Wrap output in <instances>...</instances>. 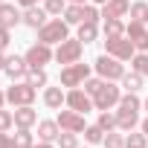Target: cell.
Masks as SVG:
<instances>
[{
    "label": "cell",
    "mask_w": 148,
    "mask_h": 148,
    "mask_svg": "<svg viewBox=\"0 0 148 148\" xmlns=\"http://www.w3.org/2000/svg\"><path fill=\"white\" fill-rule=\"evenodd\" d=\"M105 52L119 58V61H131L136 55V47L131 44L128 35H119V38H105Z\"/></svg>",
    "instance_id": "cell-7"
},
{
    "label": "cell",
    "mask_w": 148,
    "mask_h": 148,
    "mask_svg": "<svg viewBox=\"0 0 148 148\" xmlns=\"http://www.w3.org/2000/svg\"><path fill=\"white\" fill-rule=\"evenodd\" d=\"M15 139H18V145H21V148H29V145H35V136H32V128H18Z\"/></svg>",
    "instance_id": "cell-33"
},
{
    "label": "cell",
    "mask_w": 148,
    "mask_h": 148,
    "mask_svg": "<svg viewBox=\"0 0 148 148\" xmlns=\"http://www.w3.org/2000/svg\"><path fill=\"white\" fill-rule=\"evenodd\" d=\"M116 108H119V110H116V128H119V131H134L136 122H139V110L125 108V105H116Z\"/></svg>",
    "instance_id": "cell-14"
},
{
    "label": "cell",
    "mask_w": 148,
    "mask_h": 148,
    "mask_svg": "<svg viewBox=\"0 0 148 148\" xmlns=\"http://www.w3.org/2000/svg\"><path fill=\"white\" fill-rule=\"evenodd\" d=\"M125 148H148V136L139 131V134H134V131H128V136H125Z\"/></svg>",
    "instance_id": "cell-28"
},
{
    "label": "cell",
    "mask_w": 148,
    "mask_h": 148,
    "mask_svg": "<svg viewBox=\"0 0 148 148\" xmlns=\"http://www.w3.org/2000/svg\"><path fill=\"white\" fill-rule=\"evenodd\" d=\"M9 32H12V29H3V26H0V49H6V47H9V41H12Z\"/></svg>",
    "instance_id": "cell-38"
},
{
    "label": "cell",
    "mask_w": 148,
    "mask_h": 148,
    "mask_svg": "<svg viewBox=\"0 0 148 148\" xmlns=\"http://www.w3.org/2000/svg\"><path fill=\"white\" fill-rule=\"evenodd\" d=\"M90 3H96V6H105V3H108V0H90Z\"/></svg>",
    "instance_id": "cell-44"
},
{
    "label": "cell",
    "mask_w": 148,
    "mask_h": 148,
    "mask_svg": "<svg viewBox=\"0 0 148 148\" xmlns=\"http://www.w3.org/2000/svg\"><path fill=\"white\" fill-rule=\"evenodd\" d=\"M29 148H55V145H52V142H41V139H38V142H35V145H29Z\"/></svg>",
    "instance_id": "cell-40"
},
{
    "label": "cell",
    "mask_w": 148,
    "mask_h": 148,
    "mask_svg": "<svg viewBox=\"0 0 148 148\" xmlns=\"http://www.w3.org/2000/svg\"><path fill=\"white\" fill-rule=\"evenodd\" d=\"M23 82H29L35 90H38V87H47V73H44V70H29Z\"/></svg>",
    "instance_id": "cell-30"
},
{
    "label": "cell",
    "mask_w": 148,
    "mask_h": 148,
    "mask_svg": "<svg viewBox=\"0 0 148 148\" xmlns=\"http://www.w3.org/2000/svg\"><path fill=\"white\" fill-rule=\"evenodd\" d=\"M0 3H3V0H0Z\"/></svg>",
    "instance_id": "cell-47"
},
{
    "label": "cell",
    "mask_w": 148,
    "mask_h": 148,
    "mask_svg": "<svg viewBox=\"0 0 148 148\" xmlns=\"http://www.w3.org/2000/svg\"><path fill=\"white\" fill-rule=\"evenodd\" d=\"M142 82H145V76H139L136 70H131V73H125V76H122V87H125L128 93H136V90L142 87Z\"/></svg>",
    "instance_id": "cell-23"
},
{
    "label": "cell",
    "mask_w": 148,
    "mask_h": 148,
    "mask_svg": "<svg viewBox=\"0 0 148 148\" xmlns=\"http://www.w3.org/2000/svg\"><path fill=\"white\" fill-rule=\"evenodd\" d=\"M131 12V0H108L102 6V18H125Z\"/></svg>",
    "instance_id": "cell-17"
},
{
    "label": "cell",
    "mask_w": 148,
    "mask_h": 148,
    "mask_svg": "<svg viewBox=\"0 0 148 148\" xmlns=\"http://www.w3.org/2000/svg\"><path fill=\"white\" fill-rule=\"evenodd\" d=\"M82 44H93L96 38H99V23H93V21H84V23H79V35H76Z\"/></svg>",
    "instance_id": "cell-21"
},
{
    "label": "cell",
    "mask_w": 148,
    "mask_h": 148,
    "mask_svg": "<svg viewBox=\"0 0 148 148\" xmlns=\"http://www.w3.org/2000/svg\"><path fill=\"white\" fill-rule=\"evenodd\" d=\"M119 99H122V90H119L113 82H105V84L99 87V93L93 96V105H96V110H110V108L119 105Z\"/></svg>",
    "instance_id": "cell-8"
},
{
    "label": "cell",
    "mask_w": 148,
    "mask_h": 148,
    "mask_svg": "<svg viewBox=\"0 0 148 148\" xmlns=\"http://www.w3.org/2000/svg\"><path fill=\"white\" fill-rule=\"evenodd\" d=\"M131 70H136L139 76L148 79V52H136V55L131 58Z\"/></svg>",
    "instance_id": "cell-26"
},
{
    "label": "cell",
    "mask_w": 148,
    "mask_h": 148,
    "mask_svg": "<svg viewBox=\"0 0 148 148\" xmlns=\"http://www.w3.org/2000/svg\"><path fill=\"white\" fill-rule=\"evenodd\" d=\"M6 61H9V55H6V49H0V70L6 67Z\"/></svg>",
    "instance_id": "cell-41"
},
{
    "label": "cell",
    "mask_w": 148,
    "mask_h": 148,
    "mask_svg": "<svg viewBox=\"0 0 148 148\" xmlns=\"http://www.w3.org/2000/svg\"><path fill=\"white\" fill-rule=\"evenodd\" d=\"M0 148H21V145H18V139L9 131H0Z\"/></svg>",
    "instance_id": "cell-37"
},
{
    "label": "cell",
    "mask_w": 148,
    "mask_h": 148,
    "mask_svg": "<svg viewBox=\"0 0 148 148\" xmlns=\"http://www.w3.org/2000/svg\"><path fill=\"white\" fill-rule=\"evenodd\" d=\"M26 64H29V70H44L49 61H55V49L49 47V44H44V41H38V44H32L29 49H26Z\"/></svg>",
    "instance_id": "cell-3"
},
{
    "label": "cell",
    "mask_w": 148,
    "mask_h": 148,
    "mask_svg": "<svg viewBox=\"0 0 148 148\" xmlns=\"http://www.w3.org/2000/svg\"><path fill=\"white\" fill-rule=\"evenodd\" d=\"M58 134H61V125L55 119H41L38 122V139L41 142H55Z\"/></svg>",
    "instance_id": "cell-16"
},
{
    "label": "cell",
    "mask_w": 148,
    "mask_h": 148,
    "mask_svg": "<svg viewBox=\"0 0 148 148\" xmlns=\"http://www.w3.org/2000/svg\"><path fill=\"white\" fill-rule=\"evenodd\" d=\"M58 148H79V134H73V131H61L58 139H55Z\"/></svg>",
    "instance_id": "cell-25"
},
{
    "label": "cell",
    "mask_w": 148,
    "mask_h": 148,
    "mask_svg": "<svg viewBox=\"0 0 148 148\" xmlns=\"http://www.w3.org/2000/svg\"><path fill=\"white\" fill-rule=\"evenodd\" d=\"M15 125L18 128H32L38 125V113L32 105H23V108H15Z\"/></svg>",
    "instance_id": "cell-19"
},
{
    "label": "cell",
    "mask_w": 148,
    "mask_h": 148,
    "mask_svg": "<svg viewBox=\"0 0 148 148\" xmlns=\"http://www.w3.org/2000/svg\"><path fill=\"white\" fill-rule=\"evenodd\" d=\"M38 96V90L29 84V82H12V87L6 90V102L12 108H23V105H32Z\"/></svg>",
    "instance_id": "cell-4"
},
{
    "label": "cell",
    "mask_w": 148,
    "mask_h": 148,
    "mask_svg": "<svg viewBox=\"0 0 148 148\" xmlns=\"http://www.w3.org/2000/svg\"><path fill=\"white\" fill-rule=\"evenodd\" d=\"M44 105L49 110H61V105H67V93L61 87H44Z\"/></svg>",
    "instance_id": "cell-18"
},
{
    "label": "cell",
    "mask_w": 148,
    "mask_h": 148,
    "mask_svg": "<svg viewBox=\"0 0 148 148\" xmlns=\"http://www.w3.org/2000/svg\"><path fill=\"white\" fill-rule=\"evenodd\" d=\"M99 18H102L99 6H96V3H84V21H93V23H99Z\"/></svg>",
    "instance_id": "cell-34"
},
{
    "label": "cell",
    "mask_w": 148,
    "mask_h": 148,
    "mask_svg": "<svg viewBox=\"0 0 148 148\" xmlns=\"http://www.w3.org/2000/svg\"><path fill=\"white\" fill-rule=\"evenodd\" d=\"M87 79H90V64L76 61V64H67L61 70V87H82Z\"/></svg>",
    "instance_id": "cell-6"
},
{
    "label": "cell",
    "mask_w": 148,
    "mask_h": 148,
    "mask_svg": "<svg viewBox=\"0 0 148 148\" xmlns=\"http://www.w3.org/2000/svg\"><path fill=\"white\" fill-rule=\"evenodd\" d=\"M125 35L131 38V44L136 47V52H148V23L131 21V23L125 26Z\"/></svg>",
    "instance_id": "cell-11"
},
{
    "label": "cell",
    "mask_w": 148,
    "mask_h": 148,
    "mask_svg": "<svg viewBox=\"0 0 148 148\" xmlns=\"http://www.w3.org/2000/svg\"><path fill=\"white\" fill-rule=\"evenodd\" d=\"M102 145H105V148H125V136L116 134V131H108L105 139H102Z\"/></svg>",
    "instance_id": "cell-32"
},
{
    "label": "cell",
    "mask_w": 148,
    "mask_h": 148,
    "mask_svg": "<svg viewBox=\"0 0 148 148\" xmlns=\"http://www.w3.org/2000/svg\"><path fill=\"white\" fill-rule=\"evenodd\" d=\"M102 32H105V38H119V35H125V23H122V18H105Z\"/></svg>",
    "instance_id": "cell-22"
},
{
    "label": "cell",
    "mask_w": 148,
    "mask_h": 148,
    "mask_svg": "<svg viewBox=\"0 0 148 148\" xmlns=\"http://www.w3.org/2000/svg\"><path fill=\"white\" fill-rule=\"evenodd\" d=\"M55 122L61 125V131H73V134H84V128H87V122H84V113L73 110V108H67V110H58Z\"/></svg>",
    "instance_id": "cell-9"
},
{
    "label": "cell",
    "mask_w": 148,
    "mask_h": 148,
    "mask_svg": "<svg viewBox=\"0 0 148 148\" xmlns=\"http://www.w3.org/2000/svg\"><path fill=\"white\" fill-rule=\"evenodd\" d=\"M44 9H47L49 18H58V15H64V9H67V0H44Z\"/></svg>",
    "instance_id": "cell-29"
},
{
    "label": "cell",
    "mask_w": 148,
    "mask_h": 148,
    "mask_svg": "<svg viewBox=\"0 0 148 148\" xmlns=\"http://www.w3.org/2000/svg\"><path fill=\"white\" fill-rule=\"evenodd\" d=\"M67 108L79 110V113L96 110V105H93V96H90V93H84V87H70V90H67Z\"/></svg>",
    "instance_id": "cell-10"
},
{
    "label": "cell",
    "mask_w": 148,
    "mask_h": 148,
    "mask_svg": "<svg viewBox=\"0 0 148 148\" xmlns=\"http://www.w3.org/2000/svg\"><path fill=\"white\" fill-rule=\"evenodd\" d=\"M105 134L108 131H116V113H110V110H99V122H96Z\"/></svg>",
    "instance_id": "cell-27"
},
{
    "label": "cell",
    "mask_w": 148,
    "mask_h": 148,
    "mask_svg": "<svg viewBox=\"0 0 148 148\" xmlns=\"http://www.w3.org/2000/svg\"><path fill=\"white\" fill-rule=\"evenodd\" d=\"M142 134H145V136H148V116H145V119H142Z\"/></svg>",
    "instance_id": "cell-42"
},
{
    "label": "cell",
    "mask_w": 148,
    "mask_h": 148,
    "mask_svg": "<svg viewBox=\"0 0 148 148\" xmlns=\"http://www.w3.org/2000/svg\"><path fill=\"white\" fill-rule=\"evenodd\" d=\"M67 3H87V0H67Z\"/></svg>",
    "instance_id": "cell-45"
},
{
    "label": "cell",
    "mask_w": 148,
    "mask_h": 148,
    "mask_svg": "<svg viewBox=\"0 0 148 148\" xmlns=\"http://www.w3.org/2000/svg\"><path fill=\"white\" fill-rule=\"evenodd\" d=\"M18 23H23V12L18 6H12L9 0H3V3H0V26L3 29H15Z\"/></svg>",
    "instance_id": "cell-12"
},
{
    "label": "cell",
    "mask_w": 148,
    "mask_h": 148,
    "mask_svg": "<svg viewBox=\"0 0 148 148\" xmlns=\"http://www.w3.org/2000/svg\"><path fill=\"white\" fill-rule=\"evenodd\" d=\"M131 21H139V23H148V3L145 0H136V3H131Z\"/></svg>",
    "instance_id": "cell-24"
},
{
    "label": "cell",
    "mask_w": 148,
    "mask_h": 148,
    "mask_svg": "<svg viewBox=\"0 0 148 148\" xmlns=\"http://www.w3.org/2000/svg\"><path fill=\"white\" fill-rule=\"evenodd\" d=\"M18 6H23V9H29V6H38V0H18Z\"/></svg>",
    "instance_id": "cell-39"
},
{
    "label": "cell",
    "mask_w": 148,
    "mask_h": 148,
    "mask_svg": "<svg viewBox=\"0 0 148 148\" xmlns=\"http://www.w3.org/2000/svg\"><path fill=\"white\" fill-rule=\"evenodd\" d=\"M142 108H145V110H148V99H145V102H142Z\"/></svg>",
    "instance_id": "cell-46"
},
{
    "label": "cell",
    "mask_w": 148,
    "mask_h": 148,
    "mask_svg": "<svg viewBox=\"0 0 148 148\" xmlns=\"http://www.w3.org/2000/svg\"><path fill=\"white\" fill-rule=\"evenodd\" d=\"M64 21H67L70 26L84 23V3H67V9H64Z\"/></svg>",
    "instance_id": "cell-20"
},
{
    "label": "cell",
    "mask_w": 148,
    "mask_h": 148,
    "mask_svg": "<svg viewBox=\"0 0 148 148\" xmlns=\"http://www.w3.org/2000/svg\"><path fill=\"white\" fill-rule=\"evenodd\" d=\"M15 125V113L12 110H3V108H0V131H9Z\"/></svg>",
    "instance_id": "cell-35"
},
{
    "label": "cell",
    "mask_w": 148,
    "mask_h": 148,
    "mask_svg": "<svg viewBox=\"0 0 148 148\" xmlns=\"http://www.w3.org/2000/svg\"><path fill=\"white\" fill-rule=\"evenodd\" d=\"M102 84H105V79H87V82H84L82 87H84V93H90V96H96Z\"/></svg>",
    "instance_id": "cell-36"
},
{
    "label": "cell",
    "mask_w": 148,
    "mask_h": 148,
    "mask_svg": "<svg viewBox=\"0 0 148 148\" xmlns=\"http://www.w3.org/2000/svg\"><path fill=\"white\" fill-rule=\"evenodd\" d=\"M3 105H6V93H3V90H0V108H3Z\"/></svg>",
    "instance_id": "cell-43"
},
{
    "label": "cell",
    "mask_w": 148,
    "mask_h": 148,
    "mask_svg": "<svg viewBox=\"0 0 148 148\" xmlns=\"http://www.w3.org/2000/svg\"><path fill=\"white\" fill-rule=\"evenodd\" d=\"M84 139H87L90 145H99V142L105 139V131H102L99 125H87V128H84Z\"/></svg>",
    "instance_id": "cell-31"
},
{
    "label": "cell",
    "mask_w": 148,
    "mask_h": 148,
    "mask_svg": "<svg viewBox=\"0 0 148 148\" xmlns=\"http://www.w3.org/2000/svg\"><path fill=\"white\" fill-rule=\"evenodd\" d=\"M47 21H49L47 9H41V6H29V9H23V23H26L29 29H41Z\"/></svg>",
    "instance_id": "cell-15"
},
{
    "label": "cell",
    "mask_w": 148,
    "mask_h": 148,
    "mask_svg": "<svg viewBox=\"0 0 148 148\" xmlns=\"http://www.w3.org/2000/svg\"><path fill=\"white\" fill-rule=\"evenodd\" d=\"M93 70H96V76L105 79V82H122V76H125V64L119 58L108 55V52L93 61Z\"/></svg>",
    "instance_id": "cell-1"
},
{
    "label": "cell",
    "mask_w": 148,
    "mask_h": 148,
    "mask_svg": "<svg viewBox=\"0 0 148 148\" xmlns=\"http://www.w3.org/2000/svg\"><path fill=\"white\" fill-rule=\"evenodd\" d=\"M70 38V23L67 21H61V18H52V21H47L41 29H38V41H44V44H61V41H67Z\"/></svg>",
    "instance_id": "cell-2"
},
{
    "label": "cell",
    "mask_w": 148,
    "mask_h": 148,
    "mask_svg": "<svg viewBox=\"0 0 148 148\" xmlns=\"http://www.w3.org/2000/svg\"><path fill=\"white\" fill-rule=\"evenodd\" d=\"M3 73H6V76H9L12 82H21V79H26V73H29V64H26V58H23V55H12V58L6 61Z\"/></svg>",
    "instance_id": "cell-13"
},
{
    "label": "cell",
    "mask_w": 148,
    "mask_h": 148,
    "mask_svg": "<svg viewBox=\"0 0 148 148\" xmlns=\"http://www.w3.org/2000/svg\"><path fill=\"white\" fill-rule=\"evenodd\" d=\"M82 52H84V44L79 41V38H67V41H61L58 47H55V61L58 64H76V61H82Z\"/></svg>",
    "instance_id": "cell-5"
}]
</instances>
